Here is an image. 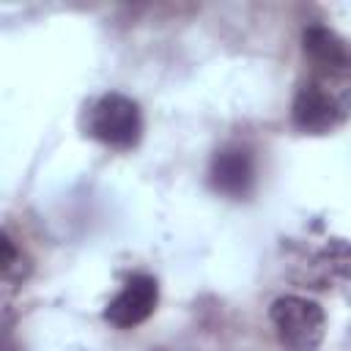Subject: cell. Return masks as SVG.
Wrapping results in <instances>:
<instances>
[{
  "label": "cell",
  "mask_w": 351,
  "mask_h": 351,
  "mask_svg": "<svg viewBox=\"0 0 351 351\" xmlns=\"http://www.w3.org/2000/svg\"><path fill=\"white\" fill-rule=\"evenodd\" d=\"M269 321L285 351H318L326 335V313L307 296H280L269 307Z\"/></svg>",
  "instance_id": "3957f363"
},
{
  "label": "cell",
  "mask_w": 351,
  "mask_h": 351,
  "mask_svg": "<svg viewBox=\"0 0 351 351\" xmlns=\"http://www.w3.org/2000/svg\"><path fill=\"white\" fill-rule=\"evenodd\" d=\"M351 118V74L310 69V77L299 85L291 121L302 134H329Z\"/></svg>",
  "instance_id": "6da1fadb"
},
{
  "label": "cell",
  "mask_w": 351,
  "mask_h": 351,
  "mask_svg": "<svg viewBox=\"0 0 351 351\" xmlns=\"http://www.w3.org/2000/svg\"><path fill=\"white\" fill-rule=\"evenodd\" d=\"M208 181H211V189L225 195V197H233V200L247 197L255 186V159H252V154L241 145L219 148L211 159Z\"/></svg>",
  "instance_id": "5b68a950"
},
{
  "label": "cell",
  "mask_w": 351,
  "mask_h": 351,
  "mask_svg": "<svg viewBox=\"0 0 351 351\" xmlns=\"http://www.w3.org/2000/svg\"><path fill=\"white\" fill-rule=\"evenodd\" d=\"M85 132L112 151H132L143 137V115L132 96L101 93L85 112Z\"/></svg>",
  "instance_id": "7a4b0ae2"
},
{
  "label": "cell",
  "mask_w": 351,
  "mask_h": 351,
  "mask_svg": "<svg viewBox=\"0 0 351 351\" xmlns=\"http://www.w3.org/2000/svg\"><path fill=\"white\" fill-rule=\"evenodd\" d=\"M159 302V282L151 274H132L104 307V321L115 329H134L148 321Z\"/></svg>",
  "instance_id": "277c9868"
},
{
  "label": "cell",
  "mask_w": 351,
  "mask_h": 351,
  "mask_svg": "<svg viewBox=\"0 0 351 351\" xmlns=\"http://www.w3.org/2000/svg\"><path fill=\"white\" fill-rule=\"evenodd\" d=\"M302 49L310 69L346 71L351 74V38L340 36L326 25H310L302 33Z\"/></svg>",
  "instance_id": "8992f818"
}]
</instances>
